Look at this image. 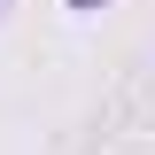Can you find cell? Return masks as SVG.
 Here are the masks:
<instances>
[{
  "instance_id": "1",
  "label": "cell",
  "mask_w": 155,
  "mask_h": 155,
  "mask_svg": "<svg viewBox=\"0 0 155 155\" xmlns=\"http://www.w3.org/2000/svg\"><path fill=\"white\" fill-rule=\"evenodd\" d=\"M70 8H101V0H70Z\"/></svg>"
}]
</instances>
